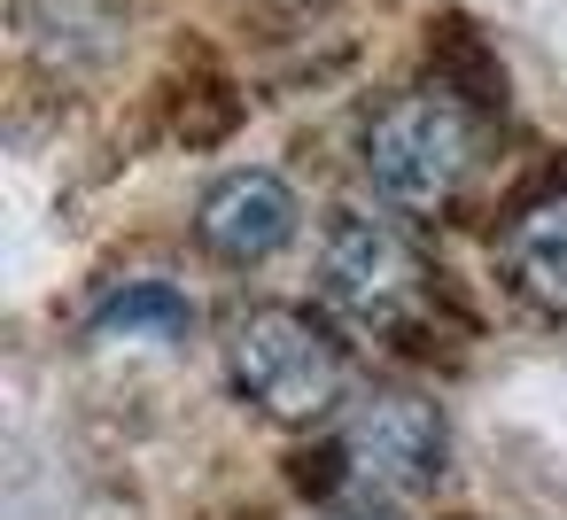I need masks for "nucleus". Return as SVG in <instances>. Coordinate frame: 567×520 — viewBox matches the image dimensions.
Segmentation results:
<instances>
[{
	"label": "nucleus",
	"mask_w": 567,
	"mask_h": 520,
	"mask_svg": "<svg viewBox=\"0 0 567 520\" xmlns=\"http://www.w3.org/2000/svg\"><path fill=\"white\" fill-rule=\"evenodd\" d=\"M482 164V133L451 94H396L365 125V179L396 210H443Z\"/></svg>",
	"instance_id": "nucleus-1"
},
{
	"label": "nucleus",
	"mask_w": 567,
	"mask_h": 520,
	"mask_svg": "<svg viewBox=\"0 0 567 520\" xmlns=\"http://www.w3.org/2000/svg\"><path fill=\"white\" fill-rule=\"evenodd\" d=\"M311 520H404L396 512V497H373V489H342L327 512H311Z\"/></svg>",
	"instance_id": "nucleus-8"
},
{
	"label": "nucleus",
	"mask_w": 567,
	"mask_h": 520,
	"mask_svg": "<svg viewBox=\"0 0 567 520\" xmlns=\"http://www.w3.org/2000/svg\"><path fill=\"white\" fill-rule=\"evenodd\" d=\"M334 458H342V489L412 497L443 474L451 435H443V412L420 404V396H365V404H350V419L334 435Z\"/></svg>",
	"instance_id": "nucleus-4"
},
{
	"label": "nucleus",
	"mask_w": 567,
	"mask_h": 520,
	"mask_svg": "<svg viewBox=\"0 0 567 520\" xmlns=\"http://www.w3.org/2000/svg\"><path fill=\"white\" fill-rule=\"evenodd\" d=\"M86 334L94 342H125V350H172V342L195 334V303L172 280H125L117 295L94 303Z\"/></svg>",
	"instance_id": "nucleus-7"
},
{
	"label": "nucleus",
	"mask_w": 567,
	"mask_h": 520,
	"mask_svg": "<svg viewBox=\"0 0 567 520\" xmlns=\"http://www.w3.org/2000/svg\"><path fill=\"white\" fill-rule=\"evenodd\" d=\"M505 280L536 311L567 319V195H544L505 226Z\"/></svg>",
	"instance_id": "nucleus-6"
},
{
	"label": "nucleus",
	"mask_w": 567,
	"mask_h": 520,
	"mask_svg": "<svg viewBox=\"0 0 567 520\" xmlns=\"http://www.w3.org/2000/svg\"><path fill=\"white\" fill-rule=\"evenodd\" d=\"M296 226H303V210L280 171H226L195 210V233L218 264H272L296 241Z\"/></svg>",
	"instance_id": "nucleus-5"
},
{
	"label": "nucleus",
	"mask_w": 567,
	"mask_h": 520,
	"mask_svg": "<svg viewBox=\"0 0 567 520\" xmlns=\"http://www.w3.org/2000/svg\"><path fill=\"white\" fill-rule=\"evenodd\" d=\"M319 295L358 326V334H404L427 311V264L389 218H334L319 241Z\"/></svg>",
	"instance_id": "nucleus-2"
},
{
	"label": "nucleus",
	"mask_w": 567,
	"mask_h": 520,
	"mask_svg": "<svg viewBox=\"0 0 567 520\" xmlns=\"http://www.w3.org/2000/svg\"><path fill=\"white\" fill-rule=\"evenodd\" d=\"M226 381L265 419H327L342 404V357L296 311H249V319H234V334H226Z\"/></svg>",
	"instance_id": "nucleus-3"
}]
</instances>
